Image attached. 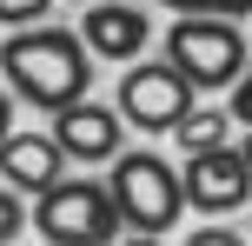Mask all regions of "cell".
<instances>
[{"label": "cell", "instance_id": "1", "mask_svg": "<svg viewBox=\"0 0 252 246\" xmlns=\"http://www.w3.org/2000/svg\"><path fill=\"white\" fill-rule=\"evenodd\" d=\"M93 60L100 53L87 47L80 27L33 20V27H7V40H0V80L13 87L20 106H40L47 120L93 93Z\"/></svg>", "mask_w": 252, "mask_h": 246}, {"label": "cell", "instance_id": "2", "mask_svg": "<svg viewBox=\"0 0 252 246\" xmlns=\"http://www.w3.org/2000/svg\"><path fill=\"white\" fill-rule=\"evenodd\" d=\"M106 186H113L120 220H126L133 240H166L179 226V213H192L186 173H179L166 153H153V146H133V153L120 146V153L106 160Z\"/></svg>", "mask_w": 252, "mask_h": 246}, {"label": "cell", "instance_id": "3", "mask_svg": "<svg viewBox=\"0 0 252 246\" xmlns=\"http://www.w3.org/2000/svg\"><path fill=\"white\" fill-rule=\"evenodd\" d=\"M166 60L199 93H232L239 73L252 67V47L239 34V20H226V13H173V27H166Z\"/></svg>", "mask_w": 252, "mask_h": 246}, {"label": "cell", "instance_id": "4", "mask_svg": "<svg viewBox=\"0 0 252 246\" xmlns=\"http://www.w3.org/2000/svg\"><path fill=\"white\" fill-rule=\"evenodd\" d=\"M33 233L47 246H106L126 233V220H120V200L106 180L66 173L47 193H33Z\"/></svg>", "mask_w": 252, "mask_h": 246}, {"label": "cell", "instance_id": "5", "mask_svg": "<svg viewBox=\"0 0 252 246\" xmlns=\"http://www.w3.org/2000/svg\"><path fill=\"white\" fill-rule=\"evenodd\" d=\"M192 106H199V87H192L166 53L159 60L139 53V60L120 73V113H126V127H139V133H173Z\"/></svg>", "mask_w": 252, "mask_h": 246}, {"label": "cell", "instance_id": "6", "mask_svg": "<svg viewBox=\"0 0 252 246\" xmlns=\"http://www.w3.org/2000/svg\"><path fill=\"white\" fill-rule=\"evenodd\" d=\"M186 200L192 213H239L252 200V167H246V146L239 140H219V146H199L186 153Z\"/></svg>", "mask_w": 252, "mask_h": 246}, {"label": "cell", "instance_id": "7", "mask_svg": "<svg viewBox=\"0 0 252 246\" xmlns=\"http://www.w3.org/2000/svg\"><path fill=\"white\" fill-rule=\"evenodd\" d=\"M120 127H126L120 100H113V106H93V93L53 113V140L66 146V160H73V167H106V160L120 153Z\"/></svg>", "mask_w": 252, "mask_h": 246}, {"label": "cell", "instance_id": "8", "mask_svg": "<svg viewBox=\"0 0 252 246\" xmlns=\"http://www.w3.org/2000/svg\"><path fill=\"white\" fill-rule=\"evenodd\" d=\"M80 34H87V47L100 53V60L133 67L139 53H146V40H153V20H146V7H139V0H87Z\"/></svg>", "mask_w": 252, "mask_h": 246}, {"label": "cell", "instance_id": "9", "mask_svg": "<svg viewBox=\"0 0 252 246\" xmlns=\"http://www.w3.org/2000/svg\"><path fill=\"white\" fill-rule=\"evenodd\" d=\"M66 167H73V160H66V146H60V140H53V127H47V133L13 127L7 140H0V180H7V186H20L27 200H33V193H47L53 180H66Z\"/></svg>", "mask_w": 252, "mask_h": 246}, {"label": "cell", "instance_id": "10", "mask_svg": "<svg viewBox=\"0 0 252 246\" xmlns=\"http://www.w3.org/2000/svg\"><path fill=\"white\" fill-rule=\"evenodd\" d=\"M232 127H239V120H232V106H192V113L173 127V140L186 146V153H199V146H219V140H232Z\"/></svg>", "mask_w": 252, "mask_h": 246}, {"label": "cell", "instance_id": "11", "mask_svg": "<svg viewBox=\"0 0 252 246\" xmlns=\"http://www.w3.org/2000/svg\"><path fill=\"white\" fill-rule=\"evenodd\" d=\"M27 226H33V207H27V193L0 180V246H7V240H20Z\"/></svg>", "mask_w": 252, "mask_h": 246}, {"label": "cell", "instance_id": "12", "mask_svg": "<svg viewBox=\"0 0 252 246\" xmlns=\"http://www.w3.org/2000/svg\"><path fill=\"white\" fill-rule=\"evenodd\" d=\"M166 13H226V20H246L252 0H159Z\"/></svg>", "mask_w": 252, "mask_h": 246}, {"label": "cell", "instance_id": "13", "mask_svg": "<svg viewBox=\"0 0 252 246\" xmlns=\"http://www.w3.org/2000/svg\"><path fill=\"white\" fill-rule=\"evenodd\" d=\"M47 7L53 0H0V27H33V20H47Z\"/></svg>", "mask_w": 252, "mask_h": 246}, {"label": "cell", "instance_id": "14", "mask_svg": "<svg viewBox=\"0 0 252 246\" xmlns=\"http://www.w3.org/2000/svg\"><path fill=\"white\" fill-rule=\"evenodd\" d=\"M226 106H232V120H239V127H252V67L239 73V87L226 93Z\"/></svg>", "mask_w": 252, "mask_h": 246}, {"label": "cell", "instance_id": "15", "mask_svg": "<svg viewBox=\"0 0 252 246\" xmlns=\"http://www.w3.org/2000/svg\"><path fill=\"white\" fill-rule=\"evenodd\" d=\"M192 246H239V233L232 226H199V233H186Z\"/></svg>", "mask_w": 252, "mask_h": 246}, {"label": "cell", "instance_id": "16", "mask_svg": "<svg viewBox=\"0 0 252 246\" xmlns=\"http://www.w3.org/2000/svg\"><path fill=\"white\" fill-rule=\"evenodd\" d=\"M7 133H13V87L0 80V140H7Z\"/></svg>", "mask_w": 252, "mask_h": 246}, {"label": "cell", "instance_id": "17", "mask_svg": "<svg viewBox=\"0 0 252 246\" xmlns=\"http://www.w3.org/2000/svg\"><path fill=\"white\" fill-rule=\"evenodd\" d=\"M239 146H246V167H252V127H246V140H239Z\"/></svg>", "mask_w": 252, "mask_h": 246}, {"label": "cell", "instance_id": "18", "mask_svg": "<svg viewBox=\"0 0 252 246\" xmlns=\"http://www.w3.org/2000/svg\"><path fill=\"white\" fill-rule=\"evenodd\" d=\"M80 7H87V0H80Z\"/></svg>", "mask_w": 252, "mask_h": 246}]
</instances>
